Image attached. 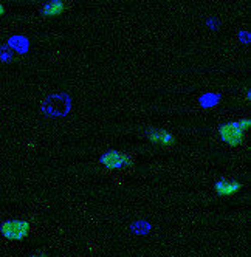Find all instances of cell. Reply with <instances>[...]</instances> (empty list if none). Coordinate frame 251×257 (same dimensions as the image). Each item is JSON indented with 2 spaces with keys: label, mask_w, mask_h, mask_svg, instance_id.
Segmentation results:
<instances>
[{
  "label": "cell",
  "mask_w": 251,
  "mask_h": 257,
  "mask_svg": "<svg viewBox=\"0 0 251 257\" xmlns=\"http://www.w3.org/2000/svg\"><path fill=\"white\" fill-rule=\"evenodd\" d=\"M242 189V183L232 178H222L216 183V192L220 197H232Z\"/></svg>",
  "instance_id": "cell-5"
},
{
  "label": "cell",
  "mask_w": 251,
  "mask_h": 257,
  "mask_svg": "<svg viewBox=\"0 0 251 257\" xmlns=\"http://www.w3.org/2000/svg\"><path fill=\"white\" fill-rule=\"evenodd\" d=\"M0 231L8 240H22L30 234V223L25 220H8L2 223Z\"/></svg>",
  "instance_id": "cell-2"
},
{
  "label": "cell",
  "mask_w": 251,
  "mask_h": 257,
  "mask_svg": "<svg viewBox=\"0 0 251 257\" xmlns=\"http://www.w3.org/2000/svg\"><path fill=\"white\" fill-rule=\"evenodd\" d=\"M219 137L225 144L231 146V148H237V146L243 144L245 141V132L239 127L237 121L222 124L219 127Z\"/></svg>",
  "instance_id": "cell-1"
},
{
  "label": "cell",
  "mask_w": 251,
  "mask_h": 257,
  "mask_svg": "<svg viewBox=\"0 0 251 257\" xmlns=\"http://www.w3.org/2000/svg\"><path fill=\"white\" fill-rule=\"evenodd\" d=\"M101 164L107 169H122L126 166H131L132 158L119 151H109L101 157Z\"/></svg>",
  "instance_id": "cell-3"
},
{
  "label": "cell",
  "mask_w": 251,
  "mask_h": 257,
  "mask_svg": "<svg viewBox=\"0 0 251 257\" xmlns=\"http://www.w3.org/2000/svg\"><path fill=\"white\" fill-rule=\"evenodd\" d=\"M148 138L151 143L163 146V148H171V146L175 144V138L172 134H169L168 131H163V128H149L148 131Z\"/></svg>",
  "instance_id": "cell-4"
},
{
  "label": "cell",
  "mask_w": 251,
  "mask_h": 257,
  "mask_svg": "<svg viewBox=\"0 0 251 257\" xmlns=\"http://www.w3.org/2000/svg\"><path fill=\"white\" fill-rule=\"evenodd\" d=\"M4 14H5V7L0 4V16H4Z\"/></svg>",
  "instance_id": "cell-8"
},
{
  "label": "cell",
  "mask_w": 251,
  "mask_h": 257,
  "mask_svg": "<svg viewBox=\"0 0 251 257\" xmlns=\"http://www.w3.org/2000/svg\"><path fill=\"white\" fill-rule=\"evenodd\" d=\"M237 124H239V127L242 128L243 132H248V131H249V127H251V121H249L248 118L239 119V121H237Z\"/></svg>",
  "instance_id": "cell-7"
},
{
  "label": "cell",
  "mask_w": 251,
  "mask_h": 257,
  "mask_svg": "<svg viewBox=\"0 0 251 257\" xmlns=\"http://www.w3.org/2000/svg\"><path fill=\"white\" fill-rule=\"evenodd\" d=\"M31 257H47L45 254H34V255H31Z\"/></svg>",
  "instance_id": "cell-9"
},
{
  "label": "cell",
  "mask_w": 251,
  "mask_h": 257,
  "mask_svg": "<svg viewBox=\"0 0 251 257\" xmlns=\"http://www.w3.org/2000/svg\"><path fill=\"white\" fill-rule=\"evenodd\" d=\"M65 10V4L64 0H50L47 2L42 8V16L45 17H56L61 16Z\"/></svg>",
  "instance_id": "cell-6"
}]
</instances>
